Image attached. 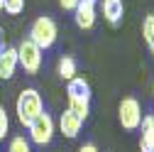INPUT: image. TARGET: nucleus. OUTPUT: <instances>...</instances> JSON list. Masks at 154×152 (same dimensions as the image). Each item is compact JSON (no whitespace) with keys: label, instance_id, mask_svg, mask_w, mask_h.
<instances>
[{"label":"nucleus","instance_id":"f257e3e1","mask_svg":"<svg viewBox=\"0 0 154 152\" xmlns=\"http://www.w3.org/2000/svg\"><path fill=\"white\" fill-rule=\"evenodd\" d=\"M15 113H17L20 125H29L37 116H39V113H44V103H42L39 91H37V88H25L20 96H17Z\"/></svg>","mask_w":154,"mask_h":152},{"label":"nucleus","instance_id":"f03ea898","mask_svg":"<svg viewBox=\"0 0 154 152\" xmlns=\"http://www.w3.org/2000/svg\"><path fill=\"white\" fill-rule=\"evenodd\" d=\"M56 34H59V30H56V22L51 20V17H47V15L37 17V20L32 22V27H29V40H32L37 47H39L42 52L49 49V47H54Z\"/></svg>","mask_w":154,"mask_h":152},{"label":"nucleus","instance_id":"7ed1b4c3","mask_svg":"<svg viewBox=\"0 0 154 152\" xmlns=\"http://www.w3.org/2000/svg\"><path fill=\"white\" fill-rule=\"evenodd\" d=\"M17 62L25 69V74H37L42 69V49L27 37L17 44Z\"/></svg>","mask_w":154,"mask_h":152},{"label":"nucleus","instance_id":"20e7f679","mask_svg":"<svg viewBox=\"0 0 154 152\" xmlns=\"http://www.w3.org/2000/svg\"><path fill=\"white\" fill-rule=\"evenodd\" d=\"M29 142H34V145H49L51 142V138H54V130H56V125H54V118L49 116V113H39L29 125Z\"/></svg>","mask_w":154,"mask_h":152},{"label":"nucleus","instance_id":"39448f33","mask_svg":"<svg viewBox=\"0 0 154 152\" xmlns=\"http://www.w3.org/2000/svg\"><path fill=\"white\" fill-rule=\"evenodd\" d=\"M118 118H120V125H122L125 130H137L140 123H142V118H144V116H142L140 101L132 98V96L122 98L120 106H118Z\"/></svg>","mask_w":154,"mask_h":152},{"label":"nucleus","instance_id":"423d86ee","mask_svg":"<svg viewBox=\"0 0 154 152\" xmlns=\"http://www.w3.org/2000/svg\"><path fill=\"white\" fill-rule=\"evenodd\" d=\"M20 62H17V47L0 49V79H12Z\"/></svg>","mask_w":154,"mask_h":152},{"label":"nucleus","instance_id":"0eeeda50","mask_svg":"<svg viewBox=\"0 0 154 152\" xmlns=\"http://www.w3.org/2000/svg\"><path fill=\"white\" fill-rule=\"evenodd\" d=\"M140 150L142 152H154V116H144L140 123Z\"/></svg>","mask_w":154,"mask_h":152},{"label":"nucleus","instance_id":"6e6552de","mask_svg":"<svg viewBox=\"0 0 154 152\" xmlns=\"http://www.w3.org/2000/svg\"><path fill=\"white\" fill-rule=\"evenodd\" d=\"M81 125H83V120H81L79 116H73L71 110H64V113H61V118H59V130L64 132L69 140H73V138L81 132Z\"/></svg>","mask_w":154,"mask_h":152},{"label":"nucleus","instance_id":"1a4fd4ad","mask_svg":"<svg viewBox=\"0 0 154 152\" xmlns=\"http://www.w3.org/2000/svg\"><path fill=\"white\" fill-rule=\"evenodd\" d=\"M73 17H76V25L81 30H91L95 25V5L91 3H79L73 10Z\"/></svg>","mask_w":154,"mask_h":152},{"label":"nucleus","instance_id":"9d476101","mask_svg":"<svg viewBox=\"0 0 154 152\" xmlns=\"http://www.w3.org/2000/svg\"><path fill=\"white\" fill-rule=\"evenodd\" d=\"M125 15V5L122 0H103V17L110 25H118Z\"/></svg>","mask_w":154,"mask_h":152},{"label":"nucleus","instance_id":"9b49d317","mask_svg":"<svg viewBox=\"0 0 154 152\" xmlns=\"http://www.w3.org/2000/svg\"><path fill=\"white\" fill-rule=\"evenodd\" d=\"M66 93L73 98H91V86L86 79H81V76H73L71 81H66Z\"/></svg>","mask_w":154,"mask_h":152},{"label":"nucleus","instance_id":"f8f14e48","mask_svg":"<svg viewBox=\"0 0 154 152\" xmlns=\"http://www.w3.org/2000/svg\"><path fill=\"white\" fill-rule=\"evenodd\" d=\"M69 110L73 113V116H79L81 120H86L88 113H91V98H73V96H69Z\"/></svg>","mask_w":154,"mask_h":152},{"label":"nucleus","instance_id":"ddd939ff","mask_svg":"<svg viewBox=\"0 0 154 152\" xmlns=\"http://www.w3.org/2000/svg\"><path fill=\"white\" fill-rule=\"evenodd\" d=\"M59 76L64 81H71L76 76V62L71 59V56H64V59H59Z\"/></svg>","mask_w":154,"mask_h":152},{"label":"nucleus","instance_id":"4468645a","mask_svg":"<svg viewBox=\"0 0 154 152\" xmlns=\"http://www.w3.org/2000/svg\"><path fill=\"white\" fill-rule=\"evenodd\" d=\"M142 34H144V42L149 47V52L154 54V15H147L144 22H142Z\"/></svg>","mask_w":154,"mask_h":152},{"label":"nucleus","instance_id":"2eb2a0df","mask_svg":"<svg viewBox=\"0 0 154 152\" xmlns=\"http://www.w3.org/2000/svg\"><path fill=\"white\" fill-rule=\"evenodd\" d=\"M8 152H32V147H29V140H25L22 135L12 138V140H10V147H8Z\"/></svg>","mask_w":154,"mask_h":152},{"label":"nucleus","instance_id":"dca6fc26","mask_svg":"<svg viewBox=\"0 0 154 152\" xmlns=\"http://www.w3.org/2000/svg\"><path fill=\"white\" fill-rule=\"evenodd\" d=\"M25 10V0H5V12L8 15H20Z\"/></svg>","mask_w":154,"mask_h":152},{"label":"nucleus","instance_id":"f3484780","mask_svg":"<svg viewBox=\"0 0 154 152\" xmlns=\"http://www.w3.org/2000/svg\"><path fill=\"white\" fill-rule=\"evenodd\" d=\"M8 130H10V118H8L5 108L0 106V140H3V138L8 135Z\"/></svg>","mask_w":154,"mask_h":152},{"label":"nucleus","instance_id":"a211bd4d","mask_svg":"<svg viewBox=\"0 0 154 152\" xmlns=\"http://www.w3.org/2000/svg\"><path fill=\"white\" fill-rule=\"evenodd\" d=\"M79 3H81V0H59V5H61L64 10H76Z\"/></svg>","mask_w":154,"mask_h":152},{"label":"nucleus","instance_id":"6ab92c4d","mask_svg":"<svg viewBox=\"0 0 154 152\" xmlns=\"http://www.w3.org/2000/svg\"><path fill=\"white\" fill-rule=\"evenodd\" d=\"M79 152H98V147H95L93 142H86V145H81V147H79Z\"/></svg>","mask_w":154,"mask_h":152},{"label":"nucleus","instance_id":"aec40b11","mask_svg":"<svg viewBox=\"0 0 154 152\" xmlns=\"http://www.w3.org/2000/svg\"><path fill=\"white\" fill-rule=\"evenodd\" d=\"M5 10V0H0V12H3Z\"/></svg>","mask_w":154,"mask_h":152},{"label":"nucleus","instance_id":"412c9836","mask_svg":"<svg viewBox=\"0 0 154 152\" xmlns=\"http://www.w3.org/2000/svg\"><path fill=\"white\" fill-rule=\"evenodd\" d=\"M0 49H3V30H0Z\"/></svg>","mask_w":154,"mask_h":152},{"label":"nucleus","instance_id":"4be33fe9","mask_svg":"<svg viewBox=\"0 0 154 152\" xmlns=\"http://www.w3.org/2000/svg\"><path fill=\"white\" fill-rule=\"evenodd\" d=\"M81 3H91V5H95V0H81Z\"/></svg>","mask_w":154,"mask_h":152},{"label":"nucleus","instance_id":"5701e85b","mask_svg":"<svg viewBox=\"0 0 154 152\" xmlns=\"http://www.w3.org/2000/svg\"><path fill=\"white\" fill-rule=\"evenodd\" d=\"M152 93H154V86H152Z\"/></svg>","mask_w":154,"mask_h":152}]
</instances>
